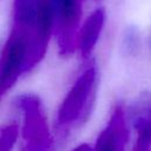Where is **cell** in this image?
<instances>
[{"instance_id": "1", "label": "cell", "mask_w": 151, "mask_h": 151, "mask_svg": "<svg viewBox=\"0 0 151 151\" xmlns=\"http://www.w3.org/2000/svg\"><path fill=\"white\" fill-rule=\"evenodd\" d=\"M46 51L34 28L12 24L0 53V98L44 58Z\"/></svg>"}, {"instance_id": "2", "label": "cell", "mask_w": 151, "mask_h": 151, "mask_svg": "<svg viewBox=\"0 0 151 151\" xmlns=\"http://www.w3.org/2000/svg\"><path fill=\"white\" fill-rule=\"evenodd\" d=\"M97 88V68L88 65L76 79L64 97L57 113V122L61 129L68 130L84 122L93 104Z\"/></svg>"}, {"instance_id": "3", "label": "cell", "mask_w": 151, "mask_h": 151, "mask_svg": "<svg viewBox=\"0 0 151 151\" xmlns=\"http://www.w3.org/2000/svg\"><path fill=\"white\" fill-rule=\"evenodd\" d=\"M18 105L22 112L24 151H53V139L40 100L33 94L21 96Z\"/></svg>"}, {"instance_id": "4", "label": "cell", "mask_w": 151, "mask_h": 151, "mask_svg": "<svg viewBox=\"0 0 151 151\" xmlns=\"http://www.w3.org/2000/svg\"><path fill=\"white\" fill-rule=\"evenodd\" d=\"M54 15V38L61 54L76 51V38L84 19L85 0H50Z\"/></svg>"}, {"instance_id": "5", "label": "cell", "mask_w": 151, "mask_h": 151, "mask_svg": "<svg viewBox=\"0 0 151 151\" xmlns=\"http://www.w3.org/2000/svg\"><path fill=\"white\" fill-rule=\"evenodd\" d=\"M129 140V127L123 106L112 111L106 126L99 133L93 151H125Z\"/></svg>"}, {"instance_id": "6", "label": "cell", "mask_w": 151, "mask_h": 151, "mask_svg": "<svg viewBox=\"0 0 151 151\" xmlns=\"http://www.w3.org/2000/svg\"><path fill=\"white\" fill-rule=\"evenodd\" d=\"M106 22L105 8L98 6L84 17L76 38V51L81 58L87 59L94 51Z\"/></svg>"}, {"instance_id": "7", "label": "cell", "mask_w": 151, "mask_h": 151, "mask_svg": "<svg viewBox=\"0 0 151 151\" xmlns=\"http://www.w3.org/2000/svg\"><path fill=\"white\" fill-rule=\"evenodd\" d=\"M136 138L132 151H151V99L142 98L133 110Z\"/></svg>"}, {"instance_id": "8", "label": "cell", "mask_w": 151, "mask_h": 151, "mask_svg": "<svg viewBox=\"0 0 151 151\" xmlns=\"http://www.w3.org/2000/svg\"><path fill=\"white\" fill-rule=\"evenodd\" d=\"M44 0H12V24L34 28Z\"/></svg>"}, {"instance_id": "9", "label": "cell", "mask_w": 151, "mask_h": 151, "mask_svg": "<svg viewBox=\"0 0 151 151\" xmlns=\"http://www.w3.org/2000/svg\"><path fill=\"white\" fill-rule=\"evenodd\" d=\"M19 136L17 123L0 125V151H12Z\"/></svg>"}, {"instance_id": "10", "label": "cell", "mask_w": 151, "mask_h": 151, "mask_svg": "<svg viewBox=\"0 0 151 151\" xmlns=\"http://www.w3.org/2000/svg\"><path fill=\"white\" fill-rule=\"evenodd\" d=\"M72 151H93V147L86 143H83V144H79L78 146H76Z\"/></svg>"}]
</instances>
